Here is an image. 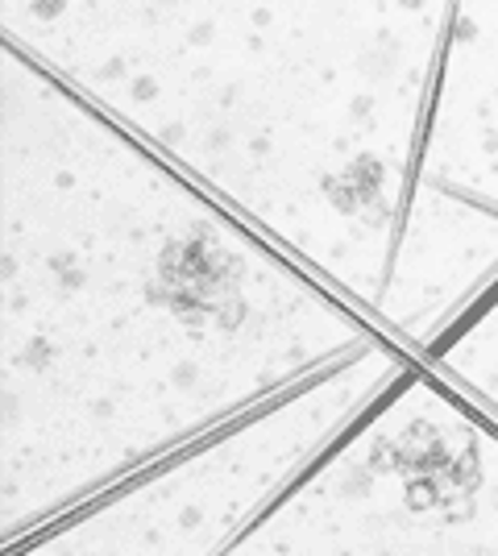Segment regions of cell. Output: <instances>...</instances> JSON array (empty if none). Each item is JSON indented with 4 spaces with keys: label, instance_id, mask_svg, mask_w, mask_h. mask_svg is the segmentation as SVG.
Listing matches in <instances>:
<instances>
[{
    "label": "cell",
    "instance_id": "7a4b0ae2",
    "mask_svg": "<svg viewBox=\"0 0 498 556\" xmlns=\"http://www.w3.org/2000/svg\"><path fill=\"white\" fill-rule=\"evenodd\" d=\"M452 22H457V0H452V9H449V25H445V34H440V47H436V54H432V71H427V92H424V104H420V121H416V138H411V154H407V170H404L399 216H395L391 254H386V270H382L386 278H391L395 257H399V250H404V232H407V220H411V195H416V184H420V166H424V154H427V138H432V125H436V104H440L445 63H449V47H452Z\"/></svg>",
    "mask_w": 498,
    "mask_h": 556
},
{
    "label": "cell",
    "instance_id": "6da1fadb",
    "mask_svg": "<svg viewBox=\"0 0 498 556\" xmlns=\"http://www.w3.org/2000/svg\"><path fill=\"white\" fill-rule=\"evenodd\" d=\"M407 387V378H399V382H395V387H391V391H379L374 394V399H370V403H366V407H361V412H357L354 419H345V424H341V428H336V432H332L329 441H324V448H320V453H311L308 462L299 465V469H295V473H291V478H286L283 486L274 490V494H270V498H266V503H261L258 510H254V515H250V519H245V523H241L238 532L229 535V544H225V548H220V553H213V556H225V553H233V548H241V544H245V535L254 532V528H261V523H266V519H270V515H274V510L283 507L286 498H291V494H295V490L299 486H308L311 478H316V473H320V469H324V465L332 462V457H336V453H341V448H345V444L349 441H357V437H361V432H366V428H370V419L379 416L382 407H391V399H395V394L404 391Z\"/></svg>",
    "mask_w": 498,
    "mask_h": 556
}]
</instances>
